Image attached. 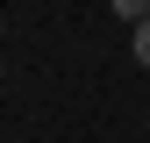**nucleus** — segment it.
Masks as SVG:
<instances>
[{"label": "nucleus", "mask_w": 150, "mask_h": 143, "mask_svg": "<svg viewBox=\"0 0 150 143\" xmlns=\"http://www.w3.org/2000/svg\"><path fill=\"white\" fill-rule=\"evenodd\" d=\"M107 7H115V14H122V22H129V29H136V22H143V14H150V0H107Z\"/></svg>", "instance_id": "nucleus-1"}, {"label": "nucleus", "mask_w": 150, "mask_h": 143, "mask_svg": "<svg viewBox=\"0 0 150 143\" xmlns=\"http://www.w3.org/2000/svg\"><path fill=\"white\" fill-rule=\"evenodd\" d=\"M136 64L150 72V14H143V22H136Z\"/></svg>", "instance_id": "nucleus-2"}]
</instances>
